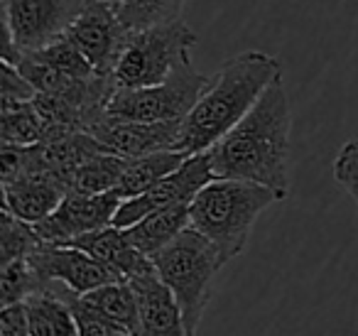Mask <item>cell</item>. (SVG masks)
Listing matches in <instances>:
<instances>
[{
    "label": "cell",
    "mask_w": 358,
    "mask_h": 336,
    "mask_svg": "<svg viewBox=\"0 0 358 336\" xmlns=\"http://www.w3.org/2000/svg\"><path fill=\"white\" fill-rule=\"evenodd\" d=\"M292 108L282 76L273 81L245 118L209 150L216 179H241L289 197Z\"/></svg>",
    "instance_id": "cell-1"
},
{
    "label": "cell",
    "mask_w": 358,
    "mask_h": 336,
    "mask_svg": "<svg viewBox=\"0 0 358 336\" xmlns=\"http://www.w3.org/2000/svg\"><path fill=\"white\" fill-rule=\"evenodd\" d=\"M278 76H282L280 62L265 52H241L234 59L224 62L204 96L182 120L179 153H185L187 158L209 153L245 118V113L258 104Z\"/></svg>",
    "instance_id": "cell-2"
},
{
    "label": "cell",
    "mask_w": 358,
    "mask_h": 336,
    "mask_svg": "<svg viewBox=\"0 0 358 336\" xmlns=\"http://www.w3.org/2000/svg\"><path fill=\"white\" fill-rule=\"evenodd\" d=\"M275 202L278 192L241 179H214L189 204L192 228L216 246L224 262L238 258L248 246L258 216Z\"/></svg>",
    "instance_id": "cell-3"
},
{
    "label": "cell",
    "mask_w": 358,
    "mask_h": 336,
    "mask_svg": "<svg viewBox=\"0 0 358 336\" xmlns=\"http://www.w3.org/2000/svg\"><path fill=\"white\" fill-rule=\"evenodd\" d=\"M152 265L185 314L187 334L196 336L199 321L214 292V280L226 265L221 253L214 243L189 226L152 258Z\"/></svg>",
    "instance_id": "cell-4"
},
{
    "label": "cell",
    "mask_w": 358,
    "mask_h": 336,
    "mask_svg": "<svg viewBox=\"0 0 358 336\" xmlns=\"http://www.w3.org/2000/svg\"><path fill=\"white\" fill-rule=\"evenodd\" d=\"M199 45L196 32L185 20L164 22L130 32L113 81L118 89H145L167 81L182 66L192 64V50Z\"/></svg>",
    "instance_id": "cell-5"
},
{
    "label": "cell",
    "mask_w": 358,
    "mask_h": 336,
    "mask_svg": "<svg viewBox=\"0 0 358 336\" xmlns=\"http://www.w3.org/2000/svg\"><path fill=\"white\" fill-rule=\"evenodd\" d=\"M214 76L201 74L194 66H182L167 81L145 89H115L108 101V118L135 123H169L185 120L204 96Z\"/></svg>",
    "instance_id": "cell-6"
},
{
    "label": "cell",
    "mask_w": 358,
    "mask_h": 336,
    "mask_svg": "<svg viewBox=\"0 0 358 336\" xmlns=\"http://www.w3.org/2000/svg\"><path fill=\"white\" fill-rule=\"evenodd\" d=\"M89 0H3L6 37L22 52H35L59 40L84 13Z\"/></svg>",
    "instance_id": "cell-7"
},
{
    "label": "cell",
    "mask_w": 358,
    "mask_h": 336,
    "mask_svg": "<svg viewBox=\"0 0 358 336\" xmlns=\"http://www.w3.org/2000/svg\"><path fill=\"white\" fill-rule=\"evenodd\" d=\"M216 179L214 169H211L209 153L189 155L185 162L179 164L172 174L159 179L152 189L128 202L120 204L118 214L113 218L115 228H130L138 223L140 218L150 216L155 211H164V209L182 206V204H192L194 197Z\"/></svg>",
    "instance_id": "cell-8"
},
{
    "label": "cell",
    "mask_w": 358,
    "mask_h": 336,
    "mask_svg": "<svg viewBox=\"0 0 358 336\" xmlns=\"http://www.w3.org/2000/svg\"><path fill=\"white\" fill-rule=\"evenodd\" d=\"M64 35L79 47L86 62L101 76H113L130 40V30L118 18V10L99 0H89V6L71 22Z\"/></svg>",
    "instance_id": "cell-9"
},
{
    "label": "cell",
    "mask_w": 358,
    "mask_h": 336,
    "mask_svg": "<svg viewBox=\"0 0 358 336\" xmlns=\"http://www.w3.org/2000/svg\"><path fill=\"white\" fill-rule=\"evenodd\" d=\"M123 199L118 194H76L69 192L62 204L45 218L37 223V236L42 243H57V246H66L69 241L86 233L101 231V228L113 226V218L118 214Z\"/></svg>",
    "instance_id": "cell-10"
},
{
    "label": "cell",
    "mask_w": 358,
    "mask_h": 336,
    "mask_svg": "<svg viewBox=\"0 0 358 336\" xmlns=\"http://www.w3.org/2000/svg\"><path fill=\"white\" fill-rule=\"evenodd\" d=\"M27 262L35 267L42 280L62 282L76 295H86L91 290L123 280L89 253L71 246H57V243H42L27 255Z\"/></svg>",
    "instance_id": "cell-11"
},
{
    "label": "cell",
    "mask_w": 358,
    "mask_h": 336,
    "mask_svg": "<svg viewBox=\"0 0 358 336\" xmlns=\"http://www.w3.org/2000/svg\"><path fill=\"white\" fill-rule=\"evenodd\" d=\"M99 143H103L110 153L120 155L125 160L145 158L152 153H169L177 150L182 140V120L169 123H135V120H115L108 118L94 130Z\"/></svg>",
    "instance_id": "cell-12"
},
{
    "label": "cell",
    "mask_w": 358,
    "mask_h": 336,
    "mask_svg": "<svg viewBox=\"0 0 358 336\" xmlns=\"http://www.w3.org/2000/svg\"><path fill=\"white\" fill-rule=\"evenodd\" d=\"M69 194L66 184L55 174L37 167H25L10 179H3V209L37 226Z\"/></svg>",
    "instance_id": "cell-13"
},
{
    "label": "cell",
    "mask_w": 358,
    "mask_h": 336,
    "mask_svg": "<svg viewBox=\"0 0 358 336\" xmlns=\"http://www.w3.org/2000/svg\"><path fill=\"white\" fill-rule=\"evenodd\" d=\"M128 282L133 285L135 297H138V336H189L185 314L179 309L169 287L157 277V272Z\"/></svg>",
    "instance_id": "cell-14"
},
{
    "label": "cell",
    "mask_w": 358,
    "mask_h": 336,
    "mask_svg": "<svg viewBox=\"0 0 358 336\" xmlns=\"http://www.w3.org/2000/svg\"><path fill=\"white\" fill-rule=\"evenodd\" d=\"M66 246L89 253L91 258L103 262L106 267H110V270L123 277V280H135V277L152 275L155 272L152 260H150L148 255H143V253L128 241L123 228H115V226L101 228V231L74 238V241H69Z\"/></svg>",
    "instance_id": "cell-15"
},
{
    "label": "cell",
    "mask_w": 358,
    "mask_h": 336,
    "mask_svg": "<svg viewBox=\"0 0 358 336\" xmlns=\"http://www.w3.org/2000/svg\"><path fill=\"white\" fill-rule=\"evenodd\" d=\"M71 290L62 282H45L25 304L27 326L32 336H79L74 312L69 304Z\"/></svg>",
    "instance_id": "cell-16"
},
{
    "label": "cell",
    "mask_w": 358,
    "mask_h": 336,
    "mask_svg": "<svg viewBox=\"0 0 358 336\" xmlns=\"http://www.w3.org/2000/svg\"><path fill=\"white\" fill-rule=\"evenodd\" d=\"M192 226L189 216V204L182 206L164 209V211H155L150 216L140 218L138 223H133L130 228H123L128 241L138 248L143 255H148L152 260L162 248H167L174 238L182 231Z\"/></svg>",
    "instance_id": "cell-17"
},
{
    "label": "cell",
    "mask_w": 358,
    "mask_h": 336,
    "mask_svg": "<svg viewBox=\"0 0 358 336\" xmlns=\"http://www.w3.org/2000/svg\"><path fill=\"white\" fill-rule=\"evenodd\" d=\"M185 160H187V155L177 153V150H169V153H152V155H145V158L128 160L125 172H123V177H120V182L113 194H118L123 202L140 197V194H145L148 189H152L159 179L172 174Z\"/></svg>",
    "instance_id": "cell-18"
},
{
    "label": "cell",
    "mask_w": 358,
    "mask_h": 336,
    "mask_svg": "<svg viewBox=\"0 0 358 336\" xmlns=\"http://www.w3.org/2000/svg\"><path fill=\"white\" fill-rule=\"evenodd\" d=\"M99 314H103L110 324H115L120 331L130 336H138L140 314H138V297L128 280L110 282L99 290H91L81 295Z\"/></svg>",
    "instance_id": "cell-19"
},
{
    "label": "cell",
    "mask_w": 358,
    "mask_h": 336,
    "mask_svg": "<svg viewBox=\"0 0 358 336\" xmlns=\"http://www.w3.org/2000/svg\"><path fill=\"white\" fill-rule=\"evenodd\" d=\"M125 164H128V160L120 158V155L99 153L86 164H81L79 172H76L74 179L69 182V192L89 194V197L115 192L120 177H123V172H125Z\"/></svg>",
    "instance_id": "cell-20"
},
{
    "label": "cell",
    "mask_w": 358,
    "mask_h": 336,
    "mask_svg": "<svg viewBox=\"0 0 358 336\" xmlns=\"http://www.w3.org/2000/svg\"><path fill=\"white\" fill-rule=\"evenodd\" d=\"M35 101V99H32ZM0 104V135L3 145H37L47 133L42 115L37 113L35 104Z\"/></svg>",
    "instance_id": "cell-21"
},
{
    "label": "cell",
    "mask_w": 358,
    "mask_h": 336,
    "mask_svg": "<svg viewBox=\"0 0 358 336\" xmlns=\"http://www.w3.org/2000/svg\"><path fill=\"white\" fill-rule=\"evenodd\" d=\"M187 0H123L118 6V18L130 32L148 30L164 22L182 20Z\"/></svg>",
    "instance_id": "cell-22"
},
{
    "label": "cell",
    "mask_w": 358,
    "mask_h": 336,
    "mask_svg": "<svg viewBox=\"0 0 358 336\" xmlns=\"http://www.w3.org/2000/svg\"><path fill=\"white\" fill-rule=\"evenodd\" d=\"M47 280H42L35 272V267L27 262V258L13 260L8 265H0V304L13 307L30 300L35 292L45 287Z\"/></svg>",
    "instance_id": "cell-23"
},
{
    "label": "cell",
    "mask_w": 358,
    "mask_h": 336,
    "mask_svg": "<svg viewBox=\"0 0 358 336\" xmlns=\"http://www.w3.org/2000/svg\"><path fill=\"white\" fill-rule=\"evenodd\" d=\"M40 246L42 238L37 236V228L32 223L22 221V218H17L8 209H3V218H0V255H3V265L27 258Z\"/></svg>",
    "instance_id": "cell-24"
},
{
    "label": "cell",
    "mask_w": 358,
    "mask_h": 336,
    "mask_svg": "<svg viewBox=\"0 0 358 336\" xmlns=\"http://www.w3.org/2000/svg\"><path fill=\"white\" fill-rule=\"evenodd\" d=\"M35 55L40 57L45 64H50L52 69L62 71V74L71 76V79H89V76L96 74L94 66L86 62V57L79 52V47L66 35L50 42V45L42 47V50H35Z\"/></svg>",
    "instance_id": "cell-25"
},
{
    "label": "cell",
    "mask_w": 358,
    "mask_h": 336,
    "mask_svg": "<svg viewBox=\"0 0 358 336\" xmlns=\"http://www.w3.org/2000/svg\"><path fill=\"white\" fill-rule=\"evenodd\" d=\"M69 304H71V312H74V319H76V326H79V336H115V334H125L120 331L115 324H110L103 314L94 309L89 302L84 300L81 295L71 292L69 297Z\"/></svg>",
    "instance_id": "cell-26"
},
{
    "label": "cell",
    "mask_w": 358,
    "mask_h": 336,
    "mask_svg": "<svg viewBox=\"0 0 358 336\" xmlns=\"http://www.w3.org/2000/svg\"><path fill=\"white\" fill-rule=\"evenodd\" d=\"M331 169H334L336 182L346 189V194L356 202V206H358V138H353L341 145Z\"/></svg>",
    "instance_id": "cell-27"
},
{
    "label": "cell",
    "mask_w": 358,
    "mask_h": 336,
    "mask_svg": "<svg viewBox=\"0 0 358 336\" xmlns=\"http://www.w3.org/2000/svg\"><path fill=\"white\" fill-rule=\"evenodd\" d=\"M35 96V86L15 66L3 62V71H0V104H25V101H32Z\"/></svg>",
    "instance_id": "cell-28"
},
{
    "label": "cell",
    "mask_w": 358,
    "mask_h": 336,
    "mask_svg": "<svg viewBox=\"0 0 358 336\" xmlns=\"http://www.w3.org/2000/svg\"><path fill=\"white\" fill-rule=\"evenodd\" d=\"M0 336H32L27 326L25 304L3 307L0 312Z\"/></svg>",
    "instance_id": "cell-29"
},
{
    "label": "cell",
    "mask_w": 358,
    "mask_h": 336,
    "mask_svg": "<svg viewBox=\"0 0 358 336\" xmlns=\"http://www.w3.org/2000/svg\"><path fill=\"white\" fill-rule=\"evenodd\" d=\"M99 3H106V6H110V8H115V10H118V6L123 3V0H99Z\"/></svg>",
    "instance_id": "cell-30"
}]
</instances>
